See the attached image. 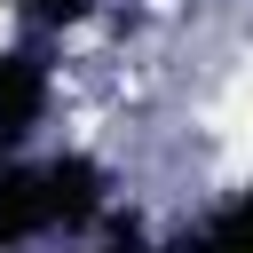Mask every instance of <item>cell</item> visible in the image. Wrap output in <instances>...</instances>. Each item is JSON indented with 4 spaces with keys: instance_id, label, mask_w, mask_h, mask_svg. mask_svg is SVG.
<instances>
[{
    "instance_id": "cell-2",
    "label": "cell",
    "mask_w": 253,
    "mask_h": 253,
    "mask_svg": "<svg viewBox=\"0 0 253 253\" xmlns=\"http://www.w3.org/2000/svg\"><path fill=\"white\" fill-rule=\"evenodd\" d=\"M8 40H16V16H8V8H0V47H8Z\"/></svg>"
},
{
    "instance_id": "cell-1",
    "label": "cell",
    "mask_w": 253,
    "mask_h": 253,
    "mask_svg": "<svg viewBox=\"0 0 253 253\" xmlns=\"http://www.w3.org/2000/svg\"><path fill=\"white\" fill-rule=\"evenodd\" d=\"M213 126H221L229 142H253V55L229 71V87H221V103H213Z\"/></svg>"
}]
</instances>
